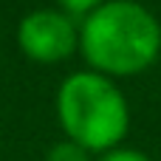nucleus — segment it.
Segmentation results:
<instances>
[{
    "mask_svg": "<svg viewBox=\"0 0 161 161\" xmlns=\"http://www.w3.org/2000/svg\"><path fill=\"white\" fill-rule=\"evenodd\" d=\"M17 42L25 57L37 62H59L79 45V31L65 11L37 8L23 17L17 28Z\"/></svg>",
    "mask_w": 161,
    "mask_h": 161,
    "instance_id": "7ed1b4c3",
    "label": "nucleus"
},
{
    "mask_svg": "<svg viewBox=\"0 0 161 161\" xmlns=\"http://www.w3.org/2000/svg\"><path fill=\"white\" fill-rule=\"evenodd\" d=\"M57 116L68 142L91 150H113L130 125L125 93L96 71L71 74L57 93Z\"/></svg>",
    "mask_w": 161,
    "mask_h": 161,
    "instance_id": "f03ea898",
    "label": "nucleus"
},
{
    "mask_svg": "<svg viewBox=\"0 0 161 161\" xmlns=\"http://www.w3.org/2000/svg\"><path fill=\"white\" fill-rule=\"evenodd\" d=\"M99 161H153L150 156H144L142 150H130V147H113L108 150Z\"/></svg>",
    "mask_w": 161,
    "mask_h": 161,
    "instance_id": "39448f33",
    "label": "nucleus"
},
{
    "mask_svg": "<svg viewBox=\"0 0 161 161\" xmlns=\"http://www.w3.org/2000/svg\"><path fill=\"white\" fill-rule=\"evenodd\" d=\"M45 161H91V158H88V150L85 147H79L74 142H59V144H54L48 150Z\"/></svg>",
    "mask_w": 161,
    "mask_h": 161,
    "instance_id": "20e7f679",
    "label": "nucleus"
},
{
    "mask_svg": "<svg viewBox=\"0 0 161 161\" xmlns=\"http://www.w3.org/2000/svg\"><path fill=\"white\" fill-rule=\"evenodd\" d=\"M68 14H91L93 8H99L105 0H57Z\"/></svg>",
    "mask_w": 161,
    "mask_h": 161,
    "instance_id": "423d86ee",
    "label": "nucleus"
},
{
    "mask_svg": "<svg viewBox=\"0 0 161 161\" xmlns=\"http://www.w3.org/2000/svg\"><path fill=\"white\" fill-rule=\"evenodd\" d=\"M79 48L96 74L130 76L150 68L161 54V25L142 3L105 0L85 14Z\"/></svg>",
    "mask_w": 161,
    "mask_h": 161,
    "instance_id": "f257e3e1",
    "label": "nucleus"
}]
</instances>
